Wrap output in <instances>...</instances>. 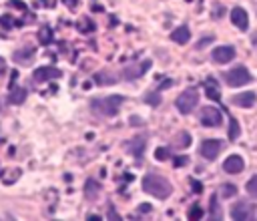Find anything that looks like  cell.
I'll return each mask as SVG.
<instances>
[{
	"label": "cell",
	"instance_id": "6da1fadb",
	"mask_svg": "<svg viewBox=\"0 0 257 221\" xmlns=\"http://www.w3.org/2000/svg\"><path fill=\"white\" fill-rule=\"evenodd\" d=\"M125 103L123 95H111V97H100V99H93L91 100V111L99 117H115L121 111Z\"/></svg>",
	"mask_w": 257,
	"mask_h": 221
},
{
	"label": "cell",
	"instance_id": "7a4b0ae2",
	"mask_svg": "<svg viewBox=\"0 0 257 221\" xmlns=\"http://www.w3.org/2000/svg\"><path fill=\"white\" fill-rule=\"evenodd\" d=\"M143 191L153 195V197H157V199H167L171 193H173V187H171V183L161 177V175H145L143 177Z\"/></svg>",
	"mask_w": 257,
	"mask_h": 221
},
{
	"label": "cell",
	"instance_id": "3957f363",
	"mask_svg": "<svg viewBox=\"0 0 257 221\" xmlns=\"http://www.w3.org/2000/svg\"><path fill=\"white\" fill-rule=\"evenodd\" d=\"M197 105H199V91H197V87H189V89H185V91L177 97V100H175L177 111H179V113H183V115L193 113Z\"/></svg>",
	"mask_w": 257,
	"mask_h": 221
},
{
	"label": "cell",
	"instance_id": "277c9868",
	"mask_svg": "<svg viewBox=\"0 0 257 221\" xmlns=\"http://www.w3.org/2000/svg\"><path fill=\"white\" fill-rule=\"evenodd\" d=\"M231 219L235 221H249L257 219V205L251 201H237L231 205Z\"/></svg>",
	"mask_w": 257,
	"mask_h": 221
},
{
	"label": "cell",
	"instance_id": "5b68a950",
	"mask_svg": "<svg viewBox=\"0 0 257 221\" xmlns=\"http://www.w3.org/2000/svg\"><path fill=\"white\" fill-rule=\"evenodd\" d=\"M225 82L229 84V87H243V84L251 82V75L249 71L245 69V66H235V69L227 71L225 73Z\"/></svg>",
	"mask_w": 257,
	"mask_h": 221
},
{
	"label": "cell",
	"instance_id": "8992f818",
	"mask_svg": "<svg viewBox=\"0 0 257 221\" xmlns=\"http://www.w3.org/2000/svg\"><path fill=\"white\" fill-rule=\"evenodd\" d=\"M199 119H201V125L209 127V129L221 127V123H223V115H221V111L215 107H203Z\"/></svg>",
	"mask_w": 257,
	"mask_h": 221
},
{
	"label": "cell",
	"instance_id": "52a82bcc",
	"mask_svg": "<svg viewBox=\"0 0 257 221\" xmlns=\"http://www.w3.org/2000/svg\"><path fill=\"white\" fill-rule=\"evenodd\" d=\"M221 151H223V141H219V139H205L199 147L201 157L207 161H215Z\"/></svg>",
	"mask_w": 257,
	"mask_h": 221
},
{
	"label": "cell",
	"instance_id": "ba28073f",
	"mask_svg": "<svg viewBox=\"0 0 257 221\" xmlns=\"http://www.w3.org/2000/svg\"><path fill=\"white\" fill-rule=\"evenodd\" d=\"M151 66H153V60H151V59H145V60L137 62V64H131V66H127V69L123 71V79H127V80H135V79L143 77V75L151 69Z\"/></svg>",
	"mask_w": 257,
	"mask_h": 221
},
{
	"label": "cell",
	"instance_id": "9c48e42d",
	"mask_svg": "<svg viewBox=\"0 0 257 221\" xmlns=\"http://www.w3.org/2000/svg\"><path fill=\"white\" fill-rule=\"evenodd\" d=\"M235 59V48L233 46H217L211 50V60L217 62V64H227Z\"/></svg>",
	"mask_w": 257,
	"mask_h": 221
},
{
	"label": "cell",
	"instance_id": "30bf717a",
	"mask_svg": "<svg viewBox=\"0 0 257 221\" xmlns=\"http://www.w3.org/2000/svg\"><path fill=\"white\" fill-rule=\"evenodd\" d=\"M62 73L57 69V66H40V69L34 71L32 79L37 82H46V80H53V79H60Z\"/></svg>",
	"mask_w": 257,
	"mask_h": 221
},
{
	"label": "cell",
	"instance_id": "8fae6325",
	"mask_svg": "<svg viewBox=\"0 0 257 221\" xmlns=\"http://www.w3.org/2000/svg\"><path fill=\"white\" fill-rule=\"evenodd\" d=\"M129 153L135 157V159H143V153H145V147H147V135H137L129 141Z\"/></svg>",
	"mask_w": 257,
	"mask_h": 221
},
{
	"label": "cell",
	"instance_id": "7c38bea8",
	"mask_svg": "<svg viewBox=\"0 0 257 221\" xmlns=\"http://www.w3.org/2000/svg\"><path fill=\"white\" fill-rule=\"evenodd\" d=\"M231 22L239 28V30H247L249 28V16H247V10L245 8H241V6H235L233 10H231Z\"/></svg>",
	"mask_w": 257,
	"mask_h": 221
},
{
	"label": "cell",
	"instance_id": "4fadbf2b",
	"mask_svg": "<svg viewBox=\"0 0 257 221\" xmlns=\"http://www.w3.org/2000/svg\"><path fill=\"white\" fill-rule=\"evenodd\" d=\"M223 169H225V173L229 175H237V173H241L243 169H245V161L241 159V155H229L223 163Z\"/></svg>",
	"mask_w": 257,
	"mask_h": 221
},
{
	"label": "cell",
	"instance_id": "5bb4252c",
	"mask_svg": "<svg viewBox=\"0 0 257 221\" xmlns=\"http://www.w3.org/2000/svg\"><path fill=\"white\" fill-rule=\"evenodd\" d=\"M255 100H257V97H255L253 91H245V93H241V95L231 97V103L237 105V107H241V109H251V107L255 105Z\"/></svg>",
	"mask_w": 257,
	"mask_h": 221
},
{
	"label": "cell",
	"instance_id": "9a60e30c",
	"mask_svg": "<svg viewBox=\"0 0 257 221\" xmlns=\"http://www.w3.org/2000/svg\"><path fill=\"white\" fill-rule=\"evenodd\" d=\"M14 62H19V64H30L34 60V48L32 46H24V48H19L16 53L12 55Z\"/></svg>",
	"mask_w": 257,
	"mask_h": 221
},
{
	"label": "cell",
	"instance_id": "2e32d148",
	"mask_svg": "<svg viewBox=\"0 0 257 221\" xmlns=\"http://www.w3.org/2000/svg\"><path fill=\"white\" fill-rule=\"evenodd\" d=\"M171 39H173V42H177V44H187L189 42V39H191V30H189V26H177L175 30H173V35H171Z\"/></svg>",
	"mask_w": 257,
	"mask_h": 221
},
{
	"label": "cell",
	"instance_id": "e0dca14e",
	"mask_svg": "<svg viewBox=\"0 0 257 221\" xmlns=\"http://www.w3.org/2000/svg\"><path fill=\"white\" fill-rule=\"evenodd\" d=\"M24 100H26V91L22 87H10V93H8L10 105H22Z\"/></svg>",
	"mask_w": 257,
	"mask_h": 221
},
{
	"label": "cell",
	"instance_id": "ac0fdd59",
	"mask_svg": "<svg viewBox=\"0 0 257 221\" xmlns=\"http://www.w3.org/2000/svg\"><path fill=\"white\" fill-rule=\"evenodd\" d=\"M99 193H100V183L99 181L89 179L87 183H84V197H87L89 201H95Z\"/></svg>",
	"mask_w": 257,
	"mask_h": 221
},
{
	"label": "cell",
	"instance_id": "d6986e66",
	"mask_svg": "<svg viewBox=\"0 0 257 221\" xmlns=\"http://www.w3.org/2000/svg\"><path fill=\"white\" fill-rule=\"evenodd\" d=\"M221 217H223V211H221L219 199H217V195H211V199H209V219L219 221Z\"/></svg>",
	"mask_w": 257,
	"mask_h": 221
},
{
	"label": "cell",
	"instance_id": "ffe728a7",
	"mask_svg": "<svg viewBox=\"0 0 257 221\" xmlns=\"http://www.w3.org/2000/svg\"><path fill=\"white\" fill-rule=\"evenodd\" d=\"M117 80H119V77L113 75V73H109V71H99V73L95 75V82H97V84H113V82H117Z\"/></svg>",
	"mask_w": 257,
	"mask_h": 221
},
{
	"label": "cell",
	"instance_id": "44dd1931",
	"mask_svg": "<svg viewBox=\"0 0 257 221\" xmlns=\"http://www.w3.org/2000/svg\"><path fill=\"white\" fill-rule=\"evenodd\" d=\"M53 39H55V35H53V28H50L48 24L40 26V30H39V42H40L42 46H48L50 42H53Z\"/></svg>",
	"mask_w": 257,
	"mask_h": 221
},
{
	"label": "cell",
	"instance_id": "7402d4cb",
	"mask_svg": "<svg viewBox=\"0 0 257 221\" xmlns=\"http://www.w3.org/2000/svg\"><path fill=\"white\" fill-rule=\"evenodd\" d=\"M205 89H207V97L211 100H219L221 99V93H219V87H217V82L213 79H207V82H205Z\"/></svg>",
	"mask_w": 257,
	"mask_h": 221
},
{
	"label": "cell",
	"instance_id": "603a6c76",
	"mask_svg": "<svg viewBox=\"0 0 257 221\" xmlns=\"http://www.w3.org/2000/svg\"><path fill=\"white\" fill-rule=\"evenodd\" d=\"M77 28L82 32V35H89V32H95L97 30V24L91 19H80L79 24H77Z\"/></svg>",
	"mask_w": 257,
	"mask_h": 221
},
{
	"label": "cell",
	"instance_id": "cb8c5ba5",
	"mask_svg": "<svg viewBox=\"0 0 257 221\" xmlns=\"http://www.w3.org/2000/svg\"><path fill=\"white\" fill-rule=\"evenodd\" d=\"M239 135H241V129H239V123H237V119H229V141H235Z\"/></svg>",
	"mask_w": 257,
	"mask_h": 221
},
{
	"label": "cell",
	"instance_id": "d4e9b609",
	"mask_svg": "<svg viewBox=\"0 0 257 221\" xmlns=\"http://www.w3.org/2000/svg\"><path fill=\"white\" fill-rule=\"evenodd\" d=\"M173 143H175L177 147H187V145L191 143V135H189V133H185V131H181V133L177 135V137H175Z\"/></svg>",
	"mask_w": 257,
	"mask_h": 221
},
{
	"label": "cell",
	"instance_id": "484cf974",
	"mask_svg": "<svg viewBox=\"0 0 257 221\" xmlns=\"http://www.w3.org/2000/svg\"><path fill=\"white\" fill-rule=\"evenodd\" d=\"M235 193H237V187H235V185H231V183H225L223 187H221V195H223L225 199L233 197Z\"/></svg>",
	"mask_w": 257,
	"mask_h": 221
},
{
	"label": "cell",
	"instance_id": "4316f807",
	"mask_svg": "<svg viewBox=\"0 0 257 221\" xmlns=\"http://www.w3.org/2000/svg\"><path fill=\"white\" fill-rule=\"evenodd\" d=\"M145 103H149L151 107L161 105V97H159V93H147V95H145Z\"/></svg>",
	"mask_w": 257,
	"mask_h": 221
},
{
	"label": "cell",
	"instance_id": "83f0119b",
	"mask_svg": "<svg viewBox=\"0 0 257 221\" xmlns=\"http://www.w3.org/2000/svg\"><path fill=\"white\" fill-rule=\"evenodd\" d=\"M245 189H247V193H249L251 197H257V175H253V177L247 181Z\"/></svg>",
	"mask_w": 257,
	"mask_h": 221
},
{
	"label": "cell",
	"instance_id": "f1b7e54d",
	"mask_svg": "<svg viewBox=\"0 0 257 221\" xmlns=\"http://www.w3.org/2000/svg\"><path fill=\"white\" fill-rule=\"evenodd\" d=\"M169 157H171V153H169L167 147H159V149L155 151V159H157V161H167Z\"/></svg>",
	"mask_w": 257,
	"mask_h": 221
},
{
	"label": "cell",
	"instance_id": "f546056e",
	"mask_svg": "<svg viewBox=\"0 0 257 221\" xmlns=\"http://www.w3.org/2000/svg\"><path fill=\"white\" fill-rule=\"evenodd\" d=\"M213 40H215V37H213V35H209V37H203V39H201V40L195 44V48H197V50H201V48H205L207 44H211Z\"/></svg>",
	"mask_w": 257,
	"mask_h": 221
},
{
	"label": "cell",
	"instance_id": "4dcf8cb0",
	"mask_svg": "<svg viewBox=\"0 0 257 221\" xmlns=\"http://www.w3.org/2000/svg\"><path fill=\"white\" fill-rule=\"evenodd\" d=\"M14 20H12V16H0V26H2V28H12L14 24H12Z\"/></svg>",
	"mask_w": 257,
	"mask_h": 221
},
{
	"label": "cell",
	"instance_id": "1f68e13d",
	"mask_svg": "<svg viewBox=\"0 0 257 221\" xmlns=\"http://www.w3.org/2000/svg\"><path fill=\"white\" fill-rule=\"evenodd\" d=\"M201 217H203V209L201 207L195 205V207L189 209V219H201Z\"/></svg>",
	"mask_w": 257,
	"mask_h": 221
},
{
	"label": "cell",
	"instance_id": "d6a6232c",
	"mask_svg": "<svg viewBox=\"0 0 257 221\" xmlns=\"http://www.w3.org/2000/svg\"><path fill=\"white\" fill-rule=\"evenodd\" d=\"M175 167L179 169V167H185V165H189V157H185V155H179V157H175Z\"/></svg>",
	"mask_w": 257,
	"mask_h": 221
},
{
	"label": "cell",
	"instance_id": "836d02e7",
	"mask_svg": "<svg viewBox=\"0 0 257 221\" xmlns=\"http://www.w3.org/2000/svg\"><path fill=\"white\" fill-rule=\"evenodd\" d=\"M171 87H173V80L167 79V80H163V82L159 84V91H163V89H171Z\"/></svg>",
	"mask_w": 257,
	"mask_h": 221
},
{
	"label": "cell",
	"instance_id": "e575fe53",
	"mask_svg": "<svg viewBox=\"0 0 257 221\" xmlns=\"http://www.w3.org/2000/svg\"><path fill=\"white\" fill-rule=\"evenodd\" d=\"M64 2V6H68V8H77L79 6V0H62Z\"/></svg>",
	"mask_w": 257,
	"mask_h": 221
},
{
	"label": "cell",
	"instance_id": "d590c367",
	"mask_svg": "<svg viewBox=\"0 0 257 221\" xmlns=\"http://www.w3.org/2000/svg\"><path fill=\"white\" fill-rule=\"evenodd\" d=\"M10 4H14L16 8H20V10H24V8H26V4H24V2H20V0H10Z\"/></svg>",
	"mask_w": 257,
	"mask_h": 221
},
{
	"label": "cell",
	"instance_id": "8d00e7d4",
	"mask_svg": "<svg viewBox=\"0 0 257 221\" xmlns=\"http://www.w3.org/2000/svg\"><path fill=\"white\" fill-rule=\"evenodd\" d=\"M191 189H193L195 193H201V183H199V181H191Z\"/></svg>",
	"mask_w": 257,
	"mask_h": 221
},
{
	"label": "cell",
	"instance_id": "74e56055",
	"mask_svg": "<svg viewBox=\"0 0 257 221\" xmlns=\"http://www.w3.org/2000/svg\"><path fill=\"white\" fill-rule=\"evenodd\" d=\"M4 71H6V62H4V59H0V77L4 75Z\"/></svg>",
	"mask_w": 257,
	"mask_h": 221
},
{
	"label": "cell",
	"instance_id": "f35d334b",
	"mask_svg": "<svg viewBox=\"0 0 257 221\" xmlns=\"http://www.w3.org/2000/svg\"><path fill=\"white\" fill-rule=\"evenodd\" d=\"M109 219H121V215H117V211L111 209V211H109Z\"/></svg>",
	"mask_w": 257,
	"mask_h": 221
},
{
	"label": "cell",
	"instance_id": "ab89813d",
	"mask_svg": "<svg viewBox=\"0 0 257 221\" xmlns=\"http://www.w3.org/2000/svg\"><path fill=\"white\" fill-rule=\"evenodd\" d=\"M131 123L133 125H143V121H139V117H131Z\"/></svg>",
	"mask_w": 257,
	"mask_h": 221
},
{
	"label": "cell",
	"instance_id": "60d3db41",
	"mask_svg": "<svg viewBox=\"0 0 257 221\" xmlns=\"http://www.w3.org/2000/svg\"><path fill=\"white\" fill-rule=\"evenodd\" d=\"M139 211H151V205H139Z\"/></svg>",
	"mask_w": 257,
	"mask_h": 221
},
{
	"label": "cell",
	"instance_id": "b9f144b4",
	"mask_svg": "<svg viewBox=\"0 0 257 221\" xmlns=\"http://www.w3.org/2000/svg\"><path fill=\"white\" fill-rule=\"evenodd\" d=\"M93 10H95V12H100V10H102V6H100V4H95V6H93Z\"/></svg>",
	"mask_w": 257,
	"mask_h": 221
},
{
	"label": "cell",
	"instance_id": "7bdbcfd3",
	"mask_svg": "<svg viewBox=\"0 0 257 221\" xmlns=\"http://www.w3.org/2000/svg\"><path fill=\"white\" fill-rule=\"evenodd\" d=\"M42 2H46V6H48V8L53 6V0H42Z\"/></svg>",
	"mask_w": 257,
	"mask_h": 221
}]
</instances>
